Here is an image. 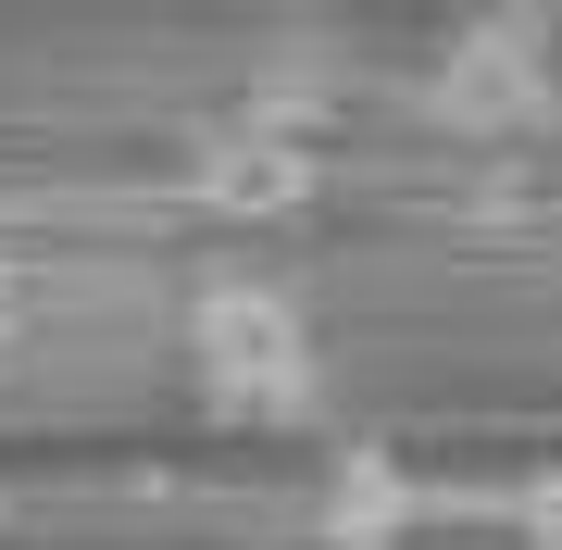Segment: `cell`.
I'll return each instance as SVG.
<instances>
[{
	"label": "cell",
	"mask_w": 562,
	"mask_h": 550,
	"mask_svg": "<svg viewBox=\"0 0 562 550\" xmlns=\"http://www.w3.org/2000/svg\"><path fill=\"white\" fill-rule=\"evenodd\" d=\"M188 188H201L213 213H301L313 201V138L276 113H225L188 138Z\"/></svg>",
	"instance_id": "3957f363"
},
{
	"label": "cell",
	"mask_w": 562,
	"mask_h": 550,
	"mask_svg": "<svg viewBox=\"0 0 562 550\" xmlns=\"http://www.w3.org/2000/svg\"><path fill=\"white\" fill-rule=\"evenodd\" d=\"M550 25L525 13H487V25H450L438 76H425V113L475 125V138H501V125H550Z\"/></svg>",
	"instance_id": "7a4b0ae2"
},
{
	"label": "cell",
	"mask_w": 562,
	"mask_h": 550,
	"mask_svg": "<svg viewBox=\"0 0 562 550\" xmlns=\"http://www.w3.org/2000/svg\"><path fill=\"white\" fill-rule=\"evenodd\" d=\"M401 526H413L401 463H387V450H350V463H338V489H325V538H338V550H387Z\"/></svg>",
	"instance_id": "277c9868"
},
{
	"label": "cell",
	"mask_w": 562,
	"mask_h": 550,
	"mask_svg": "<svg viewBox=\"0 0 562 550\" xmlns=\"http://www.w3.org/2000/svg\"><path fill=\"white\" fill-rule=\"evenodd\" d=\"M188 363L213 375V401H262V413L313 401V326L288 288H213L188 313Z\"/></svg>",
	"instance_id": "6da1fadb"
}]
</instances>
